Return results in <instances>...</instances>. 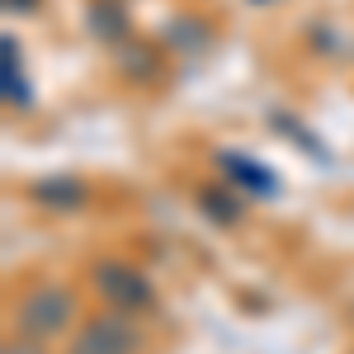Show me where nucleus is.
<instances>
[{
  "label": "nucleus",
  "instance_id": "f03ea898",
  "mask_svg": "<svg viewBox=\"0 0 354 354\" xmlns=\"http://www.w3.org/2000/svg\"><path fill=\"white\" fill-rule=\"evenodd\" d=\"M95 288H100V298L118 307V312H147L151 302H156V288H151V279L133 265H123V260H100L95 265Z\"/></svg>",
  "mask_w": 354,
  "mask_h": 354
},
{
  "label": "nucleus",
  "instance_id": "7ed1b4c3",
  "mask_svg": "<svg viewBox=\"0 0 354 354\" xmlns=\"http://www.w3.org/2000/svg\"><path fill=\"white\" fill-rule=\"evenodd\" d=\"M137 350V330L123 317H100L71 340L66 354H133Z\"/></svg>",
  "mask_w": 354,
  "mask_h": 354
},
{
  "label": "nucleus",
  "instance_id": "39448f33",
  "mask_svg": "<svg viewBox=\"0 0 354 354\" xmlns=\"http://www.w3.org/2000/svg\"><path fill=\"white\" fill-rule=\"evenodd\" d=\"M90 28H95L104 43H118V38L128 33V19H123V10H118L113 0H95V5H90Z\"/></svg>",
  "mask_w": 354,
  "mask_h": 354
},
{
  "label": "nucleus",
  "instance_id": "f257e3e1",
  "mask_svg": "<svg viewBox=\"0 0 354 354\" xmlns=\"http://www.w3.org/2000/svg\"><path fill=\"white\" fill-rule=\"evenodd\" d=\"M71 312H76V298H71V288L43 283V288H33V293H24V298H19V312H15V322H19V335H33V340H53L57 330H66Z\"/></svg>",
  "mask_w": 354,
  "mask_h": 354
},
{
  "label": "nucleus",
  "instance_id": "0eeeda50",
  "mask_svg": "<svg viewBox=\"0 0 354 354\" xmlns=\"http://www.w3.org/2000/svg\"><path fill=\"white\" fill-rule=\"evenodd\" d=\"M5 354H43V340H33V335H24V340H19V335H15V340L5 345Z\"/></svg>",
  "mask_w": 354,
  "mask_h": 354
},
{
  "label": "nucleus",
  "instance_id": "20e7f679",
  "mask_svg": "<svg viewBox=\"0 0 354 354\" xmlns=\"http://www.w3.org/2000/svg\"><path fill=\"white\" fill-rule=\"evenodd\" d=\"M5 104H15V109H24V104H28L24 62H19V48H15L10 33H5Z\"/></svg>",
  "mask_w": 354,
  "mask_h": 354
},
{
  "label": "nucleus",
  "instance_id": "423d86ee",
  "mask_svg": "<svg viewBox=\"0 0 354 354\" xmlns=\"http://www.w3.org/2000/svg\"><path fill=\"white\" fill-rule=\"evenodd\" d=\"M33 198H43V203H85V189L76 180H43V185H33Z\"/></svg>",
  "mask_w": 354,
  "mask_h": 354
}]
</instances>
